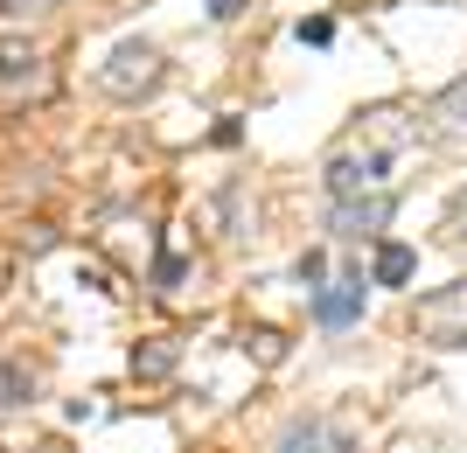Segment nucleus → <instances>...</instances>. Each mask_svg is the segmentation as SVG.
<instances>
[{
	"label": "nucleus",
	"instance_id": "obj_13",
	"mask_svg": "<svg viewBox=\"0 0 467 453\" xmlns=\"http://www.w3.org/2000/svg\"><path fill=\"white\" fill-rule=\"evenodd\" d=\"M335 36V21L328 15H314V21H300V42H314V49H321V42Z\"/></svg>",
	"mask_w": 467,
	"mask_h": 453
},
{
	"label": "nucleus",
	"instance_id": "obj_14",
	"mask_svg": "<svg viewBox=\"0 0 467 453\" xmlns=\"http://www.w3.org/2000/svg\"><path fill=\"white\" fill-rule=\"evenodd\" d=\"M447 217H453V237H467V189L453 196V210H447Z\"/></svg>",
	"mask_w": 467,
	"mask_h": 453
},
{
	"label": "nucleus",
	"instance_id": "obj_8",
	"mask_svg": "<svg viewBox=\"0 0 467 453\" xmlns=\"http://www.w3.org/2000/svg\"><path fill=\"white\" fill-rule=\"evenodd\" d=\"M411 273H419V252H411V244H390V237H384V244H377L370 279H377V286H405Z\"/></svg>",
	"mask_w": 467,
	"mask_h": 453
},
{
	"label": "nucleus",
	"instance_id": "obj_4",
	"mask_svg": "<svg viewBox=\"0 0 467 453\" xmlns=\"http://www.w3.org/2000/svg\"><path fill=\"white\" fill-rule=\"evenodd\" d=\"M398 217V196H390V189H377V196H356V202H335V237H384V223Z\"/></svg>",
	"mask_w": 467,
	"mask_h": 453
},
{
	"label": "nucleus",
	"instance_id": "obj_7",
	"mask_svg": "<svg viewBox=\"0 0 467 453\" xmlns=\"http://www.w3.org/2000/svg\"><path fill=\"white\" fill-rule=\"evenodd\" d=\"M273 453H349V447H342V433H335L328 418H293Z\"/></svg>",
	"mask_w": 467,
	"mask_h": 453
},
{
	"label": "nucleus",
	"instance_id": "obj_11",
	"mask_svg": "<svg viewBox=\"0 0 467 453\" xmlns=\"http://www.w3.org/2000/svg\"><path fill=\"white\" fill-rule=\"evenodd\" d=\"M244 349H258V363H279V335H273V328H258V335H244Z\"/></svg>",
	"mask_w": 467,
	"mask_h": 453
},
{
	"label": "nucleus",
	"instance_id": "obj_3",
	"mask_svg": "<svg viewBox=\"0 0 467 453\" xmlns=\"http://www.w3.org/2000/svg\"><path fill=\"white\" fill-rule=\"evenodd\" d=\"M384 168H390L384 147H342V154L328 160V196H335V202L377 196V189H384Z\"/></svg>",
	"mask_w": 467,
	"mask_h": 453
},
{
	"label": "nucleus",
	"instance_id": "obj_6",
	"mask_svg": "<svg viewBox=\"0 0 467 453\" xmlns=\"http://www.w3.org/2000/svg\"><path fill=\"white\" fill-rule=\"evenodd\" d=\"M426 118H432V133H440V139H453V147H467V77H453L447 91H432Z\"/></svg>",
	"mask_w": 467,
	"mask_h": 453
},
{
	"label": "nucleus",
	"instance_id": "obj_1",
	"mask_svg": "<svg viewBox=\"0 0 467 453\" xmlns=\"http://www.w3.org/2000/svg\"><path fill=\"white\" fill-rule=\"evenodd\" d=\"M411 335L426 349H467V279H447L411 300Z\"/></svg>",
	"mask_w": 467,
	"mask_h": 453
},
{
	"label": "nucleus",
	"instance_id": "obj_10",
	"mask_svg": "<svg viewBox=\"0 0 467 453\" xmlns=\"http://www.w3.org/2000/svg\"><path fill=\"white\" fill-rule=\"evenodd\" d=\"M168 363H175V349H168V342H154V349H140V355H133V370H140V376H161Z\"/></svg>",
	"mask_w": 467,
	"mask_h": 453
},
{
	"label": "nucleus",
	"instance_id": "obj_5",
	"mask_svg": "<svg viewBox=\"0 0 467 453\" xmlns=\"http://www.w3.org/2000/svg\"><path fill=\"white\" fill-rule=\"evenodd\" d=\"M356 314H363V273H342L328 286H314V321L321 328H349Z\"/></svg>",
	"mask_w": 467,
	"mask_h": 453
},
{
	"label": "nucleus",
	"instance_id": "obj_12",
	"mask_svg": "<svg viewBox=\"0 0 467 453\" xmlns=\"http://www.w3.org/2000/svg\"><path fill=\"white\" fill-rule=\"evenodd\" d=\"M300 279H307V286H328V258L307 252V258H300Z\"/></svg>",
	"mask_w": 467,
	"mask_h": 453
},
{
	"label": "nucleus",
	"instance_id": "obj_15",
	"mask_svg": "<svg viewBox=\"0 0 467 453\" xmlns=\"http://www.w3.org/2000/svg\"><path fill=\"white\" fill-rule=\"evenodd\" d=\"M237 7H244V0H210V15H216V21H231Z\"/></svg>",
	"mask_w": 467,
	"mask_h": 453
},
{
	"label": "nucleus",
	"instance_id": "obj_2",
	"mask_svg": "<svg viewBox=\"0 0 467 453\" xmlns=\"http://www.w3.org/2000/svg\"><path fill=\"white\" fill-rule=\"evenodd\" d=\"M98 84H105L112 98L154 91V84H161V49H154V42H119L112 57H105V70H98Z\"/></svg>",
	"mask_w": 467,
	"mask_h": 453
},
{
	"label": "nucleus",
	"instance_id": "obj_16",
	"mask_svg": "<svg viewBox=\"0 0 467 453\" xmlns=\"http://www.w3.org/2000/svg\"><path fill=\"white\" fill-rule=\"evenodd\" d=\"M0 7H57V0H0Z\"/></svg>",
	"mask_w": 467,
	"mask_h": 453
},
{
	"label": "nucleus",
	"instance_id": "obj_9",
	"mask_svg": "<svg viewBox=\"0 0 467 453\" xmlns=\"http://www.w3.org/2000/svg\"><path fill=\"white\" fill-rule=\"evenodd\" d=\"M28 70H36V49H28V42H0V84L28 77Z\"/></svg>",
	"mask_w": 467,
	"mask_h": 453
}]
</instances>
